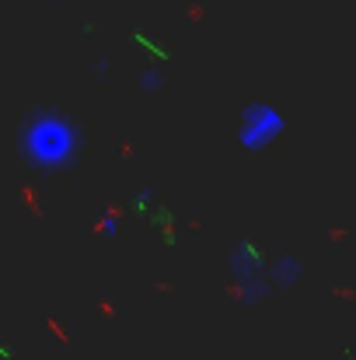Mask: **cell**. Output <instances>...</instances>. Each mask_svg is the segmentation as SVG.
<instances>
[{"label": "cell", "mask_w": 356, "mask_h": 360, "mask_svg": "<svg viewBox=\"0 0 356 360\" xmlns=\"http://www.w3.org/2000/svg\"><path fill=\"white\" fill-rule=\"evenodd\" d=\"M32 150L42 161H63L74 150V129L60 120H39L32 126Z\"/></svg>", "instance_id": "cell-2"}, {"label": "cell", "mask_w": 356, "mask_h": 360, "mask_svg": "<svg viewBox=\"0 0 356 360\" xmlns=\"http://www.w3.org/2000/svg\"><path fill=\"white\" fill-rule=\"evenodd\" d=\"M286 129V120L279 109H272L269 102H251L241 112V126H237V140L248 150H265L279 133Z\"/></svg>", "instance_id": "cell-1"}, {"label": "cell", "mask_w": 356, "mask_h": 360, "mask_svg": "<svg viewBox=\"0 0 356 360\" xmlns=\"http://www.w3.org/2000/svg\"><path fill=\"white\" fill-rule=\"evenodd\" d=\"M301 276H304L301 262H297L294 255H279L276 266H272V273H269V283H276V287H294Z\"/></svg>", "instance_id": "cell-3"}]
</instances>
